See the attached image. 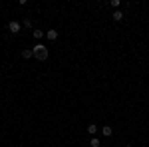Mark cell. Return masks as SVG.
I'll list each match as a JSON object with an SVG mask.
<instances>
[{"instance_id": "cell-1", "label": "cell", "mask_w": 149, "mask_h": 147, "mask_svg": "<svg viewBox=\"0 0 149 147\" xmlns=\"http://www.w3.org/2000/svg\"><path fill=\"white\" fill-rule=\"evenodd\" d=\"M32 52H34V58H36V60H40V62L48 60V56H50V52H48V48L44 44H36L34 48H32Z\"/></svg>"}, {"instance_id": "cell-2", "label": "cell", "mask_w": 149, "mask_h": 147, "mask_svg": "<svg viewBox=\"0 0 149 147\" xmlns=\"http://www.w3.org/2000/svg\"><path fill=\"white\" fill-rule=\"evenodd\" d=\"M20 30H22V24L18 22V20H10V22H8V32H10V34H18Z\"/></svg>"}, {"instance_id": "cell-3", "label": "cell", "mask_w": 149, "mask_h": 147, "mask_svg": "<svg viewBox=\"0 0 149 147\" xmlns=\"http://www.w3.org/2000/svg\"><path fill=\"white\" fill-rule=\"evenodd\" d=\"M111 133H113V129H111L109 125H103L102 127V135L103 137H111Z\"/></svg>"}, {"instance_id": "cell-4", "label": "cell", "mask_w": 149, "mask_h": 147, "mask_svg": "<svg viewBox=\"0 0 149 147\" xmlns=\"http://www.w3.org/2000/svg\"><path fill=\"white\" fill-rule=\"evenodd\" d=\"M32 36H34L36 40H42V38L46 36V32H44V30H40V28H36L34 32H32Z\"/></svg>"}, {"instance_id": "cell-5", "label": "cell", "mask_w": 149, "mask_h": 147, "mask_svg": "<svg viewBox=\"0 0 149 147\" xmlns=\"http://www.w3.org/2000/svg\"><path fill=\"white\" fill-rule=\"evenodd\" d=\"M111 18H113L115 22H121V20H123V12H121V10H115L113 14H111Z\"/></svg>"}, {"instance_id": "cell-6", "label": "cell", "mask_w": 149, "mask_h": 147, "mask_svg": "<svg viewBox=\"0 0 149 147\" xmlns=\"http://www.w3.org/2000/svg\"><path fill=\"white\" fill-rule=\"evenodd\" d=\"M22 58L24 60H30V58H34V52L30 48H26V50H22Z\"/></svg>"}, {"instance_id": "cell-7", "label": "cell", "mask_w": 149, "mask_h": 147, "mask_svg": "<svg viewBox=\"0 0 149 147\" xmlns=\"http://www.w3.org/2000/svg\"><path fill=\"white\" fill-rule=\"evenodd\" d=\"M97 129H100V127H97L95 123H90V125H88V133H90V135H95V133H97Z\"/></svg>"}, {"instance_id": "cell-8", "label": "cell", "mask_w": 149, "mask_h": 147, "mask_svg": "<svg viewBox=\"0 0 149 147\" xmlns=\"http://www.w3.org/2000/svg\"><path fill=\"white\" fill-rule=\"evenodd\" d=\"M46 38H48V40H52V42H54V40L58 38V32H56V30H48V32H46Z\"/></svg>"}, {"instance_id": "cell-9", "label": "cell", "mask_w": 149, "mask_h": 147, "mask_svg": "<svg viewBox=\"0 0 149 147\" xmlns=\"http://www.w3.org/2000/svg\"><path fill=\"white\" fill-rule=\"evenodd\" d=\"M102 145V141L97 139V137H92V141H90V147H100Z\"/></svg>"}, {"instance_id": "cell-10", "label": "cell", "mask_w": 149, "mask_h": 147, "mask_svg": "<svg viewBox=\"0 0 149 147\" xmlns=\"http://www.w3.org/2000/svg\"><path fill=\"white\" fill-rule=\"evenodd\" d=\"M109 4H111V6H113L115 10H119V6H121V0H111V2H109Z\"/></svg>"}, {"instance_id": "cell-11", "label": "cell", "mask_w": 149, "mask_h": 147, "mask_svg": "<svg viewBox=\"0 0 149 147\" xmlns=\"http://www.w3.org/2000/svg\"><path fill=\"white\" fill-rule=\"evenodd\" d=\"M22 26H24V28H32V20H30V18H26V20L22 22Z\"/></svg>"}, {"instance_id": "cell-12", "label": "cell", "mask_w": 149, "mask_h": 147, "mask_svg": "<svg viewBox=\"0 0 149 147\" xmlns=\"http://www.w3.org/2000/svg\"><path fill=\"white\" fill-rule=\"evenodd\" d=\"M125 147H133V145H125Z\"/></svg>"}]
</instances>
